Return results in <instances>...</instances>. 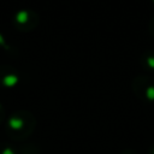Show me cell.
Returning a JSON list of instances; mask_svg holds the SVG:
<instances>
[{
  "label": "cell",
  "instance_id": "obj_1",
  "mask_svg": "<svg viewBox=\"0 0 154 154\" xmlns=\"http://www.w3.org/2000/svg\"><path fill=\"white\" fill-rule=\"evenodd\" d=\"M147 97L149 100H154V87H149L147 89Z\"/></svg>",
  "mask_w": 154,
  "mask_h": 154
},
{
  "label": "cell",
  "instance_id": "obj_2",
  "mask_svg": "<svg viewBox=\"0 0 154 154\" xmlns=\"http://www.w3.org/2000/svg\"><path fill=\"white\" fill-rule=\"evenodd\" d=\"M147 63H148V65H149L152 69H154V57H149V58L147 59Z\"/></svg>",
  "mask_w": 154,
  "mask_h": 154
}]
</instances>
